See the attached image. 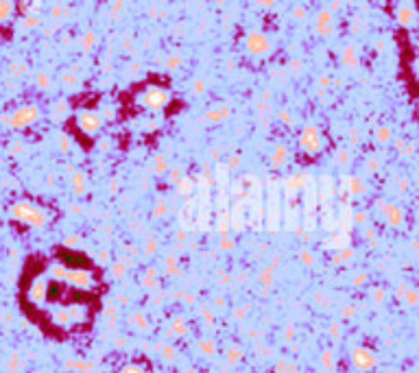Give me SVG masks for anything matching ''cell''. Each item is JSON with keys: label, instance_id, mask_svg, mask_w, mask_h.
<instances>
[{"label": "cell", "instance_id": "1", "mask_svg": "<svg viewBox=\"0 0 419 373\" xmlns=\"http://www.w3.org/2000/svg\"><path fill=\"white\" fill-rule=\"evenodd\" d=\"M11 216L16 220H22V223H29L31 227H42V225L48 223V210L35 205L31 201H17L11 205Z\"/></svg>", "mask_w": 419, "mask_h": 373}, {"label": "cell", "instance_id": "2", "mask_svg": "<svg viewBox=\"0 0 419 373\" xmlns=\"http://www.w3.org/2000/svg\"><path fill=\"white\" fill-rule=\"evenodd\" d=\"M299 149L308 155H314L323 149V136L321 129L317 127L314 123H308L299 133Z\"/></svg>", "mask_w": 419, "mask_h": 373}, {"label": "cell", "instance_id": "3", "mask_svg": "<svg viewBox=\"0 0 419 373\" xmlns=\"http://www.w3.org/2000/svg\"><path fill=\"white\" fill-rule=\"evenodd\" d=\"M349 360L358 371H373L378 367V356L369 347H354L352 354H349Z\"/></svg>", "mask_w": 419, "mask_h": 373}, {"label": "cell", "instance_id": "4", "mask_svg": "<svg viewBox=\"0 0 419 373\" xmlns=\"http://www.w3.org/2000/svg\"><path fill=\"white\" fill-rule=\"evenodd\" d=\"M168 101H170V92H166V90H161V88H155V85L146 88L144 94L140 96V103H142L146 109H161Z\"/></svg>", "mask_w": 419, "mask_h": 373}, {"label": "cell", "instance_id": "5", "mask_svg": "<svg viewBox=\"0 0 419 373\" xmlns=\"http://www.w3.org/2000/svg\"><path fill=\"white\" fill-rule=\"evenodd\" d=\"M77 124L83 133L87 136H94L100 127H103V116L98 111H92V109H83L77 114Z\"/></svg>", "mask_w": 419, "mask_h": 373}, {"label": "cell", "instance_id": "6", "mask_svg": "<svg viewBox=\"0 0 419 373\" xmlns=\"http://www.w3.org/2000/svg\"><path fill=\"white\" fill-rule=\"evenodd\" d=\"M244 46H247V50L251 55H266L271 50V40L266 37V33L262 31H251L247 35V40H244Z\"/></svg>", "mask_w": 419, "mask_h": 373}, {"label": "cell", "instance_id": "7", "mask_svg": "<svg viewBox=\"0 0 419 373\" xmlns=\"http://www.w3.org/2000/svg\"><path fill=\"white\" fill-rule=\"evenodd\" d=\"M378 207H382V218H384V223L388 225V227H402L404 225V210H402L400 205H393V203H382L380 201L378 203Z\"/></svg>", "mask_w": 419, "mask_h": 373}, {"label": "cell", "instance_id": "8", "mask_svg": "<svg viewBox=\"0 0 419 373\" xmlns=\"http://www.w3.org/2000/svg\"><path fill=\"white\" fill-rule=\"evenodd\" d=\"M37 116H39V109L35 105H22L20 109L11 116V124H16V127H24V124L35 123Z\"/></svg>", "mask_w": 419, "mask_h": 373}, {"label": "cell", "instance_id": "9", "mask_svg": "<svg viewBox=\"0 0 419 373\" xmlns=\"http://www.w3.org/2000/svg\"><path fill=\"white\" fill-rule=\"evenodd\" d=\"M395 18L402 27H413L415 20H417V11H415V7L410 2H402V5H397Z\"/></svg>", "mask_w": 419, "mask_h": 373}, {"label": "cell", "instance_id": "10", "mask_svg": "<svg viewBox=\"0 0 419 373\" xmlns=\"http://www.w3.org/2000/svg\"><path fill=\"white\" fill-rule=\"evenodd\" d=\"M332 29H334V18H332L330 11H321L317 18V31L321 33V35H327V33H332Z\"/></svg>", "mask_w": 419, "mask_h": 373}, {"label": "cell", "instance_id": "11", "mask_svg": "<svg viewBox=\"0 0 419 373\" xmlns=\"http://www.w3.org/2000/svg\"><path fill=\"white\" fill-rule=\"evenodd\" d=\"M286 155H288V151H286V146H284V144H277V146H275L273 157H271L273 166H282V164L286 162Z\"/></svg>", "mask_w": 419, "mask_h": 373}, {"label": "cell", "instance_id": "12", "mask_svg": "<svg viewBox=\"0 0 419 373\" xmlns=\"http://www.w3.org/2000/svg\"><path fill=\"white\" fill-rule=\"evenodd\" d=\"M188 332V323L183 319H173L170 321V334H175V336H181V334Z\"/></svg>", "mask_w": 419, "mask_h": 373}, {"label": "cell", "instance_id": "13", "mask_svg": "<svg viewBox=\"0 0 419 373\" xmlns=\"http://www.w3.org/2000/svg\"><path fill=\"white\" fill-rule=\"evenodd\" d=\"M397 295H402V299H404L408 306H415V303L419 301V295L415 293V290H406V288H400L397 290Z\"/></svg>", "mask_w": 419, "mask_h": 373}, {"label": "cell", "instance_id": "14", "mask_svg": "<svg viewBox=\"0 0 419 373\" xmlns=\"http://www.w3.org/2000/svg\"><path fill=\"white\" fill-rule=\"evenodd\" d=\"M343 63H345V66H358V53H356V50H354V48H345Z\"/></svg>", "mask_w": 419, "mask_h": 373}, {"label": "cell", "instance_id": "15", "mask_svg": "<svg viewBox=\"0 0 419 373\" xmlns=\"http://www.w3.org/2000/svg\"><path fill=\"white\" fill-rule=\"evenodd\" d=\"M375 138H378V142H388L391 140V127H387V124H380L378 129H375Z\"/></svg>", "mask_w": 419, "mask_h": 373}, {"label": "cell", "instance_id": "16", "mask_svg": "<svg viewBox=\"0 0 419 373\" xmlns=\"http://www.w3.org/2000/svg\"><path fill=\"white\" fill-rule=\"evenodd\" d=\"M199 347H201V351H205V356H212L214 351H216V342L210 341V338H203V341L199 342Z\"/></svg>", "mask_w": 419, "mask_h": 373}, {"label": "cell", "instance_id": "17", "mask_svg": "<svg viewBox=\"0 0 419 373\" xmlns=\"http://www.w3.org/2000/svg\"><path fill=\"white\" fill-rule=\"evenodd\" d=\"M225 356H227V362H229V364H236V362L240 360V356H242V354H240L238 347H229V349L225 351Z\"/></svg>", "mask_w": 419, "mask_h": 373}, {"label": "cell", "instance_id": "18", "mask_svg": "<svg viewBox=\"0 0 419 373\" xmlns=\"http://www.w3.org/2000/svg\"><path fill=\"white\" fill-rule=\"evenodd\" d=\"M227 111H229V109H227V107H223V109H221V107H218V109L210 111V114L205 116V118H208V120H214V123H218V120H221V118H225V116H227Z\"/></svg>", "mask_w": 419, "mask_h": 373}, {"label": "cell", "instance_id": "19", "mask_svg": "<svg viewBox=\"0 0 419 373\" xmlns=\"http://www.w3.org/2000/svg\"><path fill=\"white\" fill-rule=\"evenodd\" d=\"M13 11V5L11 2H0V20H7Z\"/></svg>", "mask_w": 419, "mask_h": 373}, {"label": "cell", "instance_id": "20", "mask_svg": "<svg viewBox=\"0 0 419 373\" xmlns=\"http://www.w3.org/2000/svg\"><path fill=\"white\" fill-rule=\"evenodd\" d=\"M120 373H146L144 371V367H140V364H125V367H122V371Z\"/></svg>", "mask_w": 419, "mask_h": 373}, {"label": "cell", "instance_id": "21", "mask_svg": "<svg viewBox=\"0 0 419 373\" xmlns=\"http://www.w3.org/2000/svg\"><path fill=\"white\" fill-rule=\"evenodd\" d=\"M321 360H323V362H325V367H330V369H332V367H334V354H332V351H330V349H327V351H323V356H321Z\"/></svg>", "mask_w": 419, "mask_h": 373}, {"label": "cell", "instance_id": "22", "mask_svg": "<svg viewBox=\"0 0 419 373\" xmlns=\"http://www.w3.org/2000/svg\"><path fill=\"white\" fill-rule=\"evenodd\" d=\"M371 297H373V301H382V299H384V290L382 288H373V290H371Z\"/></svg>", "mask_w": 419, "mask_h": 373}, {"label": "cell", "instance_id": "23", "mask_svg": "<svg viewBox=\"0 0 419 373\" xmlns=\"http://www.w3.org/2000/svg\"><path fill=\"white\" fill-rule=\"evenodd\" d=\"M349 162V153L347 151H338V164H347Z\"/></svg>", "mask_w": 419, "mask_h": 373}, {"label": "cell", "instance_id": "24", "mask_svg": "<svg viewBox=\"0 0 419 373\" xmlns=\"http://www.w3.org/2000/svg\"><path fill=\"white\" fill-rule=\"evenodd\" d=\"M301 260H304L306 264H312V253H310V251H301Z\"/></svg>", "mask_w": 419, "mask_h": 373}, {"label": "cell", "instance_id": "25", "mask_svg": "<svg viewBox=\"0 0 419 373\" xmlns=\"http://www.w3.org/2000/svg\"><path fill=\"white\" fill-rule=\"evenodd\" d=\"M413 70H415V75H417V77H419V57H417V59H415V63H413Z\"/></svg>", "mask_w": 419, "mask_h": 373}, {"label": "cell", "instance_id": "26", "mask_svg": "<svg viewBox=\"0 0 419 373\" xmlns=\"http://www.w3.org/2000/svg\"><path fill=\"white\" fill-rule=\"evenodd\" d=\"M384 373H400V371H395V369H388V371H384Z\"/></svg>", "mask_w": 419, "mask_h": 373}, {"label": "cell", "instance_id": "27", "mask_svg": "<svg viewBox=\"0 0 419 373\" xmlns=\"http://www.w3.org/2000/svg\"><path fill=\"white\" fill-rule=\"evenodd\" d=\"M186 373H194V371H192V369H188V371H186Z\"/></svg>", "mask_w": 419, "mask_h": 373}, {"label": "cell", "instance_id": "28", "mask_svg": "<svg viewBox=\"0 0 419 373\" xmlns=\"http://www.w3.org/2000/svg\"><path fill=\"white\" fill-rule=\"evenodd\" d=\"M417 373H419V369H417Z\"/></svg>", "mask_w": 419, "mask_h": 373}]
</instances>
